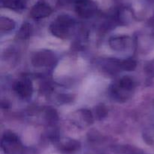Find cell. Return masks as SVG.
Here are the masks:
<instances>
[{
    "mask_svg": "<svg viewBox=\"0 0 154 154\" xmlns=\"http://www.w3.org/2000/svg\"><path fill=\"white\" fill-rule=\"evenodd\" d=\"M15 27V22L11 19L2 17L0 18V30L1 31H9Z\"/></svg>",
    "mask_w": 154,
    "mask_h": 154,
    "instance_id": "9",
    "label": "cell"
},
{
    "mask_svg": "<svg viewBox=\"0 0 154 154\" xmlns=\"http://www.w3.org/2000/svg\"><path fill=\"white\" fill-rule=\"evenodd\" d=\"M82 116L84 119V121H85L88 125H90V124H92L93 122V116H92L91 113H90L89 110H83Z\"/></svg>",
    "mask_w": 154,
    "mask_h": 154,
    "instance_id": "12",
    "label": "cell"
},
{
    "mask_svg": "<svg viewBox=\"0 0 154 154\" xmlns=\"http://www.w3.org/2000/svg\"><path fill=\"white\" fill-rule=\"evenodd\" d=\"M56 57L50 51H42L35 53L32 59V63L35 66H47L54 64Z\"/></svg>",
    "mask_w": 154,
    "mask_h": 154,
    "instance_id": "3",
    "label": "cell"
},
{
    "mask_svg": "<svg viewBox=\"0 0 154 154\" xmlns=\"http://www.w3.org/2000/svg\"><path fill=\"white\" fill-rule=\"evenodd\" d=\"M2 147L6 154H21L22 145L18 137L11 132H5L2 139Z\"/></svg>",
    "mask_w": 154,
    "mask_h": 154,
    "instance_id": "2",
    "label": "cell"
},
{
    "mask_svg": "<svg viewBox=\"0 0 154 154\" xmlns=\"http://www.w3.org/2000/svg\"><path fill=\"white\" fill-rule=\"evenodd\" d=\"M96 113H97V116H99L100 119L103 118L104 116L106 115V110H105V107H99L96 110Z\"/></svg>",
    "mask_w": 154,
    "mask_h": 154,
    "instance_id": "14",
    "label": "cell"
},
{
    "mask_svg": "<svg viewBox=\"0 0 154 154\" xmlns=\"http://www.w3.org/2000/svg\"><path fill=\"white\" fill-rule=\"evenodd\" d=\"M118 86L123 90L130 92L132 91V89L135 88V84L132 78L129 76H123L119 82Z\"/></svg>",
    "mask_w": 154,
    "mask_h": 154,
    "instance_id": "8",
    "label": "cell"
},
{
    "mask_svg": "<svg viewBox=\"0 0 154 154\" xmlns=\"http://www.w3.org/2000/svg\"><path fill=\"white\" fill-rule=\"evenodd\" d=\"M136 65L137 64L135 60H134L132 58L126 59V60L120 61V69L126 71L134 70L135 69V67H136Z\"/></svg>",
    "mask_w": 154,
    "mask_h": 154,
    "instance_id": "10",
    "label": "cell"
},
{
    "mask_svg": "<svg viewBox=\"0 0 154 154\" xmlns=\"http://www.w3.org/2000/svg\"><path fill=\"white\" fill-rule=\"evenodd\" d=\"M128 43V37L126 36H116L112 37L109 40V45L113 50L123 51L126 48Z\"/></svg>",
    "mask_w": 154,
    "mask_h": 154,
    "instance_id": "6",
    "label": "cell"
},
{
    "mask_svg": "<svg viewBox=\"0 0 154 154\" xmlns=\"http://www.w3.org/2000/svg\"><path fill=\"white\" fill-rule=\"evenodd\" d=\"M2 5L7 8H14L16 5V0H1Z\"/></svg>",
    "mask_w": 154,
    "mask_h": 154,
    "instance_id": "13",
    "label": "cell"
},
{
    "mask_svg": "<svg viewBox=\"0 0 154 154\" xmlns=\"http://www.w3.org/2000/svg\"><path fill=\"white\" fill-rule=\"evenodd\" d=\"M51 8L48 4L44 2H39L37 4L35 5L31 11L33 18H36V19L46 18L48 15L51 14Z\"/></svg>",
    "mask_w": 154,
    "mask_h": 154,
    "instance_id": "5",
    "label": "cell"
},
{
    "mask_svg": "<svg viewBox=\"0 0 154 154\" xmlns=\"http://www.w3.org/2000/svg\"><path fill=\"white\" fill-rule=\"evenodd\" d=\"M30 34V27L29 24H26L23 25L20 30L19 33H18V36L21 39H26L29 36Z\"/></svg>",
    "mask_w": 154,
    "mask_h": 154,
    "instance_id": "11",
    "label": "cell"
},
{
    "mask_svg": "<svg viewBox=\"0 0 154 154\" xmlns=\"http://www.w3.org/2000/svg\"><path fill=\"white\" fill-rule=\"evenodd\" d=\"M75 25V21L69 16H60L55 22L50 27L51 32L57 37L67 38L70 35V31Z\"/></svg>",
    "mask_w": 154,
    "mask_h": 154,
    "instance_id": "1",
    "label": "cell"
},
{
    "mask_svg": "<svg viewBox=\"0 0 154 154\" xmlns=\"http://www.w3.org/2000/svg\"><path fill=\"white\" fill-rule=\"evenodd\" d=\"M95 8L93 5L87 2H80L78 5V13L83 18H90L94 13Z\"/></svg>",
    "mask_w": 154,
    "mask_h": 154,
    "instance_id": "7",
    "label": "cell"
},
{
    "mask_svg": "<svg viewBox=\"0 0 154 154\" xmlns=\"http://www.w3.org/2000/svg\"><path fill=\"white\" fill-rule=\"evenodd\" d=\"M14 90L20 97L23 98H29L32 94V85L29 79L18 81L14 85Z\"/></svg>",
    "mask_w": 154,
    "mask_h": 154,
    "instance_id": "4",
    "label": "cell"
}]
</instances>
